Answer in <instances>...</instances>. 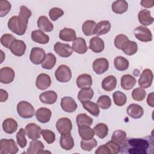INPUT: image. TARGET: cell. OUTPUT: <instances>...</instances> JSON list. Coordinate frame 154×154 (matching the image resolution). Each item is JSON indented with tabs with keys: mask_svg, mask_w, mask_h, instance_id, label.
<instances>
[{
	"mask_svg": "<svg viewBox=\"0 0 154 154\" xmlns=\"http://www.w3.org/2000/svg\"><path fill=\"white\" fill-rule=\"evenodd\" d=\"M15 77V73L13 69L4 67L0 69V82L4 84L12 82Z\"/></svg>",
	"mask_w": 154,
	"mask_h": 154,
	"instance_id": "obj_13",
	"label": "cell"
},
{
	"mask_svg": "<svg viewBox=\"0 0 154 154\" xmlns=\"http://www.w3.org/2000/svg\"><path fill=\"white\" fill-rule=\"evenodd\" d=\"M126 138V133L123 130L115 131L111 136V140L121 146L125 141Z\"/></svg>",
	"mask_w": 154,
	"mask_h": 154,
	"instance_id": "obj_45",
	"label": "cell"
},
{
	"mask_svg": "<svg viewBox=\"0 0 154 154\" xmlns=\"http://www.w3.org/2000/svg\"><path fill=\"white\" fill-rule=\"evenodd\" d=\"M88 48L93 52L100 53L102 52L105 48L104 42L98 36L93 37L90 40Z\"/></svg>",
	"mask_w": 154,
	"mask_h": 154,
	"instance_id": "obj_18",
	"label": "cell"
},
{
	"mask_svg": "<svg viewBox=\"0 0 154 154\" xmlns=\"http://www.w3.org/2000/svg\"><path fill=\"white\" fill-rule=\"evenodd\" d=\"M19 148L13 139H1L0 141L1 154H16Z\"/></svg>",
	"mask_w": 154,
	"mask_h": 154,
	"instance_id": "obj_3",
	"label": "cell"
},
{
	"mask_svg": "<svg viewBox=\"0 0 154 154\" xmlns=\"http://www.w3.org/2000/svg\"><path fill=\"white\" fill-rule=\"evenodd\" d=\"M45 146L43 143L37 140H32L29 143V146L27 149L28 154H40L44 153Z\"/></svg>",
	"mask_w": 154,
	"mask_h": 154,
	"instance_id": "obj_22",
	"label": "cell"
},
{
	"mask_svg": "<svg viewBox=\"0 0 154 154\" xmlns=\"http://www.w3.org/2000/svg\"><path fill=\"white\" fill-rule=\"evenodd\" d=\"M140 4L143 7L149 8H152L154 5V1L153 0H142L140 2Z\"/></svg>",
	"mask_w": 154,
	"mask_h": 154,
	"instance_id": "obj_57",
	"label": "cell"
},
{
	"mask_svg": "<svg viewBox=\"0 0 154 154\" xmlns=\"http://www.w3.org/2000/svg\"><path fill=\"white\" fill-rule=\"evenodd\" d=\"M37 24L40 30L44 32H51L54 29V25L45 16H41L38 17Z\"/></svg>",
	"mask_w": 154,
	"mask_h": 154,
	"instance_id": "obj_26",
	"label": "cell"
},
{
	"mask_svg": "<svg viewBox=\"0 0 154 154\" xmlns=\"http://www.w3.org/2000/svg\"><path fill=\"white\" fill-rule=\"evenodd\" d=\"M78 133L82 140H88L94 136L93 129L88 126H78Z\"/></svg>",
	"mask_w": 154,
	"mask_h": 154,
	"instance_id": "obj_35",
	"label": "cell"
},
{
	"mask_svg": "<svg viewBox=\"0 0 154 154\" xmlns=\"http://www.w3.org/2000/svg\"><path fill=\"white\" fill-rule=\"evenodd\" d=\"M76 122L78 126H90L93 124V119L85 113H81L76 116Z\"/></svg>",
	"mask_w": 154,
	"mask_h": 154,
	"instance_id": "obj_41",
	"label": "cell"
},
{
	"mask_svg": "<svg viewBox=\"0 0 154 154\" xmlns=\"http://www.w3.org/2000/svg\"><path fill=\"white\" fill-rule=\"evenodd\" d=\"M9 49L13 55L21 57L25 54L26 46L23 40L16 39L12 42Z\"/></svg>",
	"mask_w": 154,
	"mask_h": 154,
	"instance_id": "obj_12",
	"label": "cell"
},
{
	"mask_svg": "<svg viewBox=\"0 0 154 154\" xmlns=\"http://www.w3.org/2000/svg\"><path fill=\"white\" fill-rule=\"evenodd\" d=\"M54 49L57 54L63 58L69 57L73 54V50L70 45L59 42L54 45Z\"/></svg>",
	"mask_w": 154,
	"mask_h": 154,
	"instance_id": "obj_10",
	"label": "cell"
},
{
	"mask_svg": "<svg viewBox=\"0 0 154 154\" xmlns=\"http://www.w3.org/2000/svg\"><path fill=\"white\" fill-rule=\"evenodd\" d=\"M153 79V74L152 71L149 69H144L138 79V85L143 88L150 87L152 84Z\"/></svg>",
	"mask_w": 154,
	"mask_h": 154,
	"instance_id": "obj_9",
	"label": "cell"
},
{
	"mask_svg": "<svg viewBox=\"0 0 154 154\" xmlns=\"http://www.w3.org/2000/svg\"><path fill=\"white\" fill-rule=\"evenodd\" d=\"M39 99L42 103L52 105L56 102L57 100V94L55 91L52 90L46 91L40 94Z\"/></svg>",
	"mask_w": 154,
	"mask_h": 154,
	"instance_id": "obj_21",
	"label": "cell"
},
{
	"mask_svg": "<svg viewBox=\"0 0 154 154\" xmlns=\"http://www.w3.org/2000/svg\"><path fill=\"white\" fill-rule=\"evenodd\" d=\"M137 80L135 77L129 74L124 75L121 78V87L125 90L132 89L136 84Z\"/></svg>",
	"mask_w": 154,
	"mask_h": 154,
	"instance_id": "obj_29",
	"label": "cell"
},
{
	"mask_svg": "<svg viewBox=\"0 0 154 154\" xmlns=\"http://www.w3.org/2000/svg\"><path fill=\"white\" fill-rule=\"evenodd\" d=\"M111 99L107 95H102L100 96L97 101V105L99 108L102 109H107L109 108L111 106Z\"/></svg>",
	"mask_w": 154,
	"mask_h": 154,
	"instance_id": "obj_46",
	"label": "cell"
},
{
	"mask_svg": "<svg viewBox=\"0 0 154 154\" xmlns=\"http://www.w3.org/2000/svg\"><path fill=\"white\" fill-rule=\"evenodd\" d=\"M106 145L108 147L111 154H117L120 152V146L118 144L116 143L113 141L111 140L106 143Z\"/></svg>",
	"mask_w": 154,
	"mask_h": 154,
	"instance_id": "obj_55",
	"label": "cell"
},
{
	"mask_svg": "<svg viewBox=\"0 0 154 154\" xmlns=\"http://www.w3.org/2000/svg\"><path fill=\"white\" fill-rule=\"evenodd\" d=\"M55 127L61 135L68 134H70L72 130V123L70 119L62 117L57 121Z\"/></svg>",
	"mask_w": 154,
	"mask_h": 154,
	"instance_id": "obj_7",
	"label": "cell"
},
{
	"mask_svg": "<svg viewBox=\"0 0 154 154\" xmlns=\"http://www.w3.org/2000/svg\"><path fill=\"white\" fill-rule=\"evenodd\" d=\"M35 114L36 119L38 122L42 123H46L50 120L52 116V112L51 109L48 108L42 107L35 111Z\"/></svg>",
	"mask_w": 154,
	"mask_h": 154,
	"instance_id": "obj_20",
	"label": "cell"
},
{
	"mask_svg": "<svg viewBox=\"0 0 154 154\" xmlns=\"http://www.w3.org/2000/svg\"><path fill=\"white\" fill-rule=\"evenodd\" d=\"M129 40L128 37L126 35L123 34H119L114 38V46L118 49L122 50Z\"/></svg>",
	"mask_w": 154,
	"mask_h": 154,
	"instance_id": "obj_49",
	"label": "cell"
},
{
	"mask_svg": "<svg viewBox=\"0 0 154 154\" xmlns=\"http://www.w3.org/2000/svg\"><path fill=\"white\" fill-rule=\"evenodd\" d=\"M112 98L114 103L119 106H123L127 101L126 94L120 91H116L113 93Z\"/></svg>",
	"mask_w": 154,
	"mask_h": 154,
	"instance_id": "obj_44",
	"label": "cell"
},
{
	"mask_svg": "<svg viewBox=\"0 0 154 154\" xmlns=\"http://www.w3.org/2000/svg\"><path fill=\"white\" fill-rule=\"evenodd\" d=\"M92 66L94 72L96 74L101 75L108 70L109 62L105 58H99L93 61Z\"/></svg>",
	"mask_w": 154,
	"mask_h": 154,
	"instance_id": "obj_11",
	"label": "cell"
},
{
	"mask_svg": "<svg viewBox=\"0 0 154 154\" xmlns=\"http://www.w3.org/2000/svg\"><path fill=\"white\" fill-rule=\"evenodd\" d=\"M45 57L46 53L43 49L38 47H34L31 50L29 60L34 64L38 65L43 63Z\"/></svg>",
	"mask_w": 154,
	"mask_h": 154,
	"instance_id": "obj_8",
	"label": "cell"
},
{
	"mask_svg": "<svg viewBox=\"0 0 154 154\" xmlns=\"http://www.w3.org/2000/svg\"><path fill=\"white\" fill-rule=\"evenodd\" d=\"M96 154H111L110 150L106 144H103L98 147L97 150L95 151Z\"/></svg>",
	"mask_w": 154,
	"mask_h": 154,
	"instance_id": "obj_56",
	"label": "cell"
},
{
	"mask_svg": "<svg viewBox=\"0 0 154 154\" xmlns=\"http://www.w3.org/2000/svg\"><path fill=\"white\" fill-rule=\"evenodd\" d=\"M111 8L114 13L121 14L128 10V4L125 0H118L113 2Z\"/></svg>",
	"mask_w": 154,
	"mask_h": 154,
	"instance_id": "obj_34",
	"label": "cell"
},
{
	"mask_svg": "<svg viewBox=\"0 0 154 154\" xmlns=\"http://www.w3.org/2000/svg\"><path fill=\"white\" fill-rule=\"evenodd\" d=\"M61 147L65 150H70L74 147V140L71 134L61 135L60 139Z\"/></svg>",
	"mask_w": 154,
	"mask_h": 154,
	"instance_id": "obj_31",
	"label": "cell"
},
{
	"mask_svg": "<svg viewBox=\"0 0 154 154\" xmlns=\"http://www.w3.org/2000/svg\"><path fill=\"white\" fill-rule=\"evenodd\" d=\"M64 14V11L58 7L52 8L49 11V16L52 21H56Z\"/></svg>",
	"mask_w": 154,
	"mask_h": 154,
	"instance_id": "obj_54",
	"label": "cell"
},
{
	"mask_svg": "<svg viewBox=\"0 0 154 154\" xmlns=\"http://www.w3.org/2000/svg\"><path fill=\"white\" fill-rule=\"evenodd\" d=\"M138 19L139 22L143 25H150L153 22V17L150 14V11L146 9L141 10L138 14Z\"/></svg>",
	"mask_w": 154,
	"mask_h": 154,
	"instance_id": "obj_23",
	"label": "cell"
},
{
	"mask_svg": "<svg viewBox=\"0 0 154 154\" xmlns=\"http://www.w3.org/2000/svg\"><path fill=\"white\" fill-rule=\"evenodd\" d=\"M17 128L18 124L17 122L12 118L6 119L2 122V129L7 134H12L14 133L17 131Z\"/></svg>",
	"mask_w": 154,
	"mask_h": 154,
	"instance_id": "obj_28",
	"label": "cell"
},
{
	"mask_svg": "<svg viewBox=\"0 0 154 154\" xmlns=\"http://www.w3.org/2000/svg\"><path fill=\"white\" fill-rule=\"evenodd\" d=\"M117 85V79L114 75H109L102 81V88L106 91L114 90Z\"/></svg>",
	"mask_w": 154,
	"mask_h": 154,
	"instance_id": "obj_30",
	"label": "cell"
},
{
	"mask_svg": "<svg viewBox=\"0 0 154 154\" xmlns=\"http://www.w3.org/2000/svg\"><path fill=\"white\" fill-rule=\"evenodd\" d=\"M41 135L48 144H52L55 140V133L49 129H42Z\"/></svg>",
	"mask_w": 154,
	"mask_h": 154,
	"instance_id": "obj_51",
	"label": "cell"
},
{
	"mask_svg": "<svg viewBox=\"0 0 154 154\" xmlns=\"http://www.w3.org/2000/svg\"><path fill=\"white\" fill-rule=\"evenodd\" d=\"M115 68L119 71L126 70L129 66V61L122 56H117L114 60Z\"/></svg>",
	"mask_w": 154,
	"mask_h": 154,
	"instance_id": "obj_37",
	"label": "cell"
},
{
	"mask_svg": "<svg viewBox=\"0 0 154 154\" xmlns=\"http://www.w3.org/2000/svg\"><path fill=\"white\" fill-rule=\"evenodd\" d=\"M93 129L94 134L100 139H103L107 136L109 130L108 126L103 123L97 124Z\"/></svg>",
	"mask_w": 154,
	"mask_h": 154,
	"instance_id": "obj_39",
	"label": "cell"
},
{
	"mask_svg": "<svg viewBox=\"0 0 154 154\" xmlns=\"http://www.w3.org/2000/svg\"><path fill=\"white\" fill-rule=\"evenodd\" d=\"M16 40V38L11 34H5L2 35L1 38V45L8 49L10 48L12 42Z\"/></svg>",
	"mask_w": 154,
	"mask_h": 154,
	"instance_id": "obj_53",
	"label": "cell"
},
{
	"mask_svg": "<svg viewBox=\"0 0 154 154\" xmlns=\"http://www.w3.org/2000/svg\"><path fill=\"white\" fill-rule=\"evenodd\" d=\"M147 103L148 105H149L151 107H154V103H153V93L152 92L148 94V96L147 97Z\"/></svg>",
	"mask_w": 154,
	"mask_h": 154,
	"instance_id": "obj_59",
	"label": "cell"
},
{
	"mask_svg": "<svg viewBox=\"0 0 154 154\" xmlns=\"http://www.w3.org/2000/svg\"><path fill=\"white\" fill-rule=\"evenodd\" d=\"M126 111L128 114L131 118L134 119H138L144 114V109L143 107L136 103L130 104L128 106Z\"/></svg>",
	"mask_w": 154,
	"mask_h": 154,
	"instance_id": "obj_19",
	"label": "cell"
},
{
	"mask_svg": "<svg viewBox=\"0 0 154 154\" xmlns=\"http://www.w3.org/2000/svg\"><path fill=\"white\" fill-rule=\"evenodd\" d=\"M59 37L63 41L72 42L76 38V32L72 28H64L60 30L59 33Z\"/></svg>",
	"mask_w": 154,
	"mask_h": 154,
	"instance_id": "obj_32",
	"label": "cell"
},
{
	"mask_svg": "<svg viewBox=\"0 0 154 154\" xmlns=\"http://www.w3.org/2000/svg\"><path fill=\"white\" fill-rule=\"evenodd\" d=\"M51 85V78L46 73L39 74L35 81V86L40 90H45Z\"/></svg>",
	"mask_w": 154,
	"mask_h": 154,
	"instance_id": "obj_16",
	"label": "cell"
},
{
	"mask_svg": "<svg viewBox=\"0 0 154 154\" xmlns=\"http://www.w3.org/2000/svg\"><path fill=\"white\" fill-rule=\"evenodd\" d=\"M94 96L93 90L90 88H82L78 94V99L82 103L84 102L90 100Z\"/></svg>",
	"mask_w": 154,
	"mask_h": 154,
	"instance_id": "obj_36",
	"label": "cell"
},
{
	"mask_svg": "<svg viewBox=\"0 0 154 154\" xmlns=\"http://www.w3.org/2000/svg\"><path fill=\"white\" fill-rule=\"evenodd\" d=\"M96 23L94 20H85L82 26V30L83 33L87 35L90 36L94 34V29Z\"/></svg>",
	"mask_w": 154,
	"mask_h": 154,
	"instance_id": "obj_42",
	"label": "cell"
},
{
	"mask_svg": "<svg viewBox=\"0 0 154 154\" xmlns=\"http://www.w3.org/2000/svg\"><path fill=\"white\" fill-rule=\"evenodd\" d=\"M93 79L91 76L87 73H83L78 76L76 79V85L79 88H88L92 85Z\"/></svg>",
	"mask_w": 154,
	"mask_h": 154,
	"instance_id": "obj_25",
	"label": "cell"
},
{
	"mask_svg": "<svg viewBox=\"0 0 154 154\" xmlns=\"http://www.w3.org/2000/svg\"><path fill=\"white\" fill-rule=\"evenodd\" d=\"M11 5L10 2L7 0L0 1V17H2L6 16L10 11Z\"/></svg>",
	"mask_w": 154,
	"mask_h": 154,
	"instance_id": "obj_52",
	"label": "cell"
},
{
	"mask_svg": "<svg viewBox=\"0 0 154 154\" xmlns=\"http://www.w3.org/2000/svg\"><path fill=\"white\" fill-rule=\"evenodd\" d=\"M1 63H2V61H3V60H4V58L5 57H2V55H3V54H4V52H3V51H1Z\"/></svg>",
	"mask_w": 154,
	"mask_h": 154,
	"instance_id": "obj_60",
	"label": "cell"
},
{
	"mask_svg": "<svg viewBox=\"0 0 154 154\" xmlns=\"http://www.w3.org/2000/svg\"><path fill=\"white\" fill-rule=\"evenodd\" d=\"M57 61V58L52 53H48L46 54L45 58L42 64V67L47 69L51 70L52 69L55 65Z\"/></svg>",
	"mask_w": 154,
	"mask_h": 154,
	"instance_id": "obj_40",
	"label": "cell"
},
{
	"mask_svg": "<svg viewBox=\"0 0 154 154\" xmlns=\"http://www.w3.org/2000/svg\"><path fill=\"white\" fill-rule=\"evenodd\" d=\"M131 95L132 99L134 100L140 102L143 100L146 97V91L144 88L141 87H138L133 90Z\"/></svg>",
	"mask_w": 154,
	"mask_h": 154,
	"instance_id": "obj_48",
	"label": "cell"
},
{
	"mask_svg": "<svg viewBox=\"0 0 154 154\" xmlns=\"http://www.w3.org/2000/svg\"><path fill=\"white\" fill-rule=\"evenodd\" d=\"M60 105L61 109L66 112H73L78 108V105L73 98L69 96H65L61 100Z\"/></svg>",
	"mask_w": 154,
	"mask_h": 154,
	"instance_id": "obj_14",
	"label": "cell"
},
{
	"mask_svg": "<svg viewBox=\"0 0 154 154\" xmlns=\"http://www.w3.org/2000/svg\"><path fill=\"white\" fill-rule=\"evenodd\" d=\"M111 25L108 20H102L96 23L94 29V34L97 35H102L107 34L111 29Z\"/></svg>",
	"mask_w": 154,
	"mask_h": 154,
	"instance_id": "obj_24",
	"label": "cell"
},
{
	"mask_svg": "<svg viewBox=\"0 0 154 154\" xmlns=\"http://www.w3.org/2000/svg\"><path fill=\"white\" fill-rule=\"evenodd\" d=\"M25 131L23 128H20L16 134L17 143L21 148H24L26 146L27 141L25 138Z\"/></svg>",
	"mask_w": 154,
	"mask_h": 154,
	"instance_id": "obj_50",
	"label": "cell"
},
{
	"mask_svg": "<svg viewBox=\"0 0 154 154\" xmlns=\"http://www.w3.org/2000/svg\"><path fill=\"white\" fill-rule=\"evenodd\" d=\"M26 135L29 139L37 140L40 137L42 129L34 123H29L27 124L25 128Z\"/></svg>",
	"mask_w": 154,
	"mask_h": 154,
	"instance_id": "obj_15",
	"label": "cell"
},
{
	"mask_svg": "<svg viewBox=\"0 0 154 154\" xmlns=\"http://www.w3.org/2000/svg\"><path fill=\"white\" fill-rule=\"evenodd\" d=\"M31 37L32 41L40 44H46L49 41V37L40 29L32 31Z\"/></svg>",
	"mask_w": 154,
	"mask_h": 154,
	"instance_id": "obj_27",
	"label": "cell"
},
{
	"mask_svg": "<svg viewBox=\"0 0 154 154\" xmlns=\"http://www.w3.org/2000/svg\"><path fill=\"white\" fill-rule=\"evenodd\" d=\"M0 102H5L8 97V94L7 91H5L4 89L0 90Z\"/></svg>",
	"mask_w": 154,
	"mask_h": 154,
	"instance_id": "obj_58",
	"label": "cell"
},
{
	"mask_svg": "<svg viewBox=\"0 0 154 154\" xmlns=\"http://www.w3.org/2000/svg\"><path fill=\"white\" fill-rule=\"evenodd\" d=\"M31 15L32 12L28 8L24 5L20 6L19 14L17 16V19L19 25L20 26L21 29L24 33H25L28 27V19L31 16Z\"/></svg>",
	"mask_w": 154,
	"mask_h": 154,
	"instance_id": "obj_4",
	"label": "cell"
},
{
	"mask_svg": "<svg viewBox=\"0 0 154 154\" xmlns=\"http://www.w3.org/2000/svg\"><path fill=\"white\" fill-rule=\"evenodd\" d=\"M83 108L87 110L90 114L94 117H98L100 113V110L98 105L91 101H85L82 103Z\"/></svg>",
	"mask_w": 154,
	"mask_h": 154,
	"instance_id": "obj_38",
	"label": "cell"
},
{
	"mask_svg": "<svg viewBox=\"0 0 154 154\" xmlns=\"http://www.w3.org/2000/svg\"><path fill=\"white\" fill-rule=\"evenodd\" d=\"M122 51L127 55L131 56L135 54L138 51V45L135 42L129 40Z\"/></svg>",
	"mask_w": 154,
	"mask_h": 154,
	"instance_id": "obj_43",
	"label": "cell"
},
{
	"mask_svg": "<svg viewBox=\"0 0 154 154\" xmlns=\"http://www.w3.org/2000/svg\"><path fill=\"white\" fill-rule=\"evenodd\" d=\"M72 48L73 51L79 54H84L88 50V47L85 39L81 37H76L73 41Z\"/></svg>",
	"mask_w": 154,
	"mask_h": 154,
	"instance_id": "obj_17",
	"label": "cell"
},
{
	"mask_svg": "<svg viewBox=\"0 0 154 154\" xmlns=\"http://www.w3.org/2000/svg\"><path fill=\"white\" fill-rule=\"evenodd\" d=\"M134 36L143 42H149L152 40V34L150 30L144 26H138L134 30Z\"/></svg>",
	"mask_w": 154,
	"mask_h": 154,
	"instance_id": "obj_6",
	"label": "cell"
},
{
	"mask_svg": "<svg viewBox=\"0 0 154 154\" xmlns=\"http://www.w3.org/2000/svg\"><path fill=\"white\" fill-rule=\"evenodd\" d=\"M17 16H13L10 17L8 21L7 26L10 30H11L13 33L18 35H22L25 33L21 29L19 23L17 22Z\"/></svg>",
	"mask_w": 154,
	"mask_h": 154,
	"instance_id": "obj_33",
	"label": "cell"
},
{
	"mask_svg": "<svg viewBox=\"0 0 154 154\" xmlns=\"http://www.w3.org/2000/svg\"><path fill=\"white\" fill-rule=\"evenodd\" d=\"M17 111L19 116L23 119H30L35 114V109L33 106L25 100H22L17 103Z\"/></svg>",
	"mask_w": 154,
	"mask_h": 154,
	"instance_id": "obj_2",
	"label": "cell"
},
{
	"mask_svg": "<svg viewBox=\"0 0 154 154\" xmlns=\"http://www.w3.org/2000/svg\"><path fill=\"white\" fill-rule=\"evenodd\" d=\"M153 151V140L152 137L128 138L120 146V152L129 154H147Z\"/></svg>",
	"mask_w": 154,
	"mask_h": 154,
	"instance_id": "obj_1",
	"label": "cell"
},
{
	"mask_svg": "<svg viewBox=\"0 0 154 154\" xmlns=\"http://www.w3.org/2000/svg\"><path fill=\"white\" fill-rule=\"evenodd\" d=\"M72 71L69 67L65 64H61L58 66L55 72L56 79L60 82H67L72 78Z\"/></svg>",
	"mask_w": 154,
	"mask_h": 154,
	"instance_id": "obj_5",
	"label": "cell"
},
{
	"mask_svg": "<svg viewBox=\"0 0 154 154\" xmlns=\"http://www.w3.org/2000/svg\"><path fill=\"white\" fill-rule=\"evenodd\" d=\"M80 146L83 150L89 152L97 146V141L94 138L88 140H82L81 141Z\"/></svg>",
	"mask_w": 154,
	"mask_h": 154,
	"instance_id": "obj_47",
	"label": "cell"
}]
</instances>
